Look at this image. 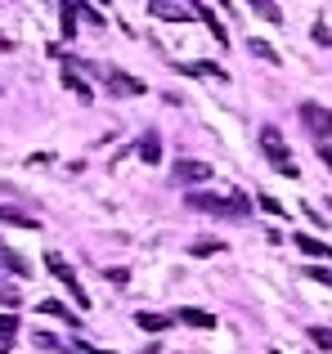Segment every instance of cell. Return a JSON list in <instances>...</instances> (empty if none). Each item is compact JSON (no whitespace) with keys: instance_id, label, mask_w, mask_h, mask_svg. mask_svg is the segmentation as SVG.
I'll use <instances>...</instances> for the list:
<instances>
[{"instance_id":"cell-1","label":"cell","mask_w":332,"mask_h":354,"mask_svg":"<svg viewBox=\"0 0 332 354\" xmlns=\"http://www.w3.org/2000/svg\"><path fill=\"white\" fill-rule=\"evenodd\" d=\"M184 207L202 211V216H225V220H247L252 216V207H247L243 193H229V198H220V193H189Z\"/></svg>"},{"instance_id":"cell-2","label":"cell","mask_w":332,"mask_h":354,"mask_svg":"<svg viewBox=\"0 0 332 354\" xmlns=\"http://www.w3.org/2000/svg\"><path fill=\"white\" fill-rule=\"evenodd\" d=\"M261 148H265V157L274 162V171L279 175H288V180H297V162H292V153H288V144H283V135H279V126H265L261 130Z\"/></svg>"},{"instance_id":"cell-3","label":"cell","mask_w":332,"mask_h":354,"mask_svg":"<svg viewBox=\"0 0 332 354\" xmlns=\"http://www.w3.org/2000/svg\"><path fill=\"white\" fill-rule=\"evenodd\" d=\"M45 269H50V274H54V278H59V283H63V287H68V292H72V301H77V305H81V310H90V296H86V287H81V278H77V269H72V265H68V260H63V256H59V251H45Z\"/></svg>"},{"instance_id":"cell-4","label":"cell","mask_w":332,"mask_h":354,"mask_svg":"<svg viewBox=\"0 0 332 354\" xmlns=\"http://www.w3.org/2000/svg\"><path fill=\"white\" fill-rule=\"evenodd\" d=\"M301 113V126L310 130V135L324 144V135H332V108H324V104H315V99H306V104L297 108Z\"/></svg>"},{"instance_id":"cell-5","label":"cell","mask_w":332,"mask_h":354,"mask_svg":"<svg viewBox=\"0 0 332 354\" xmlns=\"http://www.w3.org/2000/svg\"><path fill=\"white\" fill-rule=\"evenodd\" d=\"M171 180L175 184H207L211 180V166L207 162H193V157H180L175 171H171Z\"/></svg>"},{"instance_id":"cell-6","label":"cell","mask_w":332,"mask_h":354,"mask_svg":"<svg viewBox=\"0 0 332 354\" xmlns=\"http://www.w3.org/2000/svg\"><path fill=\"white\" fill-rule=\"evenodd\" d=\"M104 81H108V90H113V95H144V81L140 77H126L122 68H104Z\"/></svg>"},{"instance_id":"cell-7","label":"cell","mask_w":332,"mask_h":354,"mask_svg":"<svg viewBox=\"0 0 332 354\" xmlns=\"http://www.w3.org/2000/svg\"><path fill=\"white\" fill-rule=\"evenodd\" d=\"M59 63H63V72H59V77H63V86H68V90H72V95H77V99H81V104H90V99H95V90H90V86H86V81H81V77H77V68H72V59H59Z\"/></svg>"},{"instance_id":"cell-8","label":"cell","mask_w":332,"mask_h":354,"mask_svg":"<svg viewBox=\"0 0 332 354\" xmlns=\"http://www.w3.org/2000/svg\"><path fill=\"white\" fill-rule=\"evenodd\" d=\"M149 14L158 18H171V23H184V18H193V5H175V0H153Z\"/></svg>"},{"instance_id":"cell-9","label":"cell","mask_w":332,"mask_h":354,"mask_svg":"<svg viewBox=\"0 0 332 354\" xmlns=\"http://www.w3.org/2000/svg\"><path fill=\"white\" fill-rule=\"evenodd\" d=\"M0 269H5V274H14V278H27V274H32V265H27L14 247H5V242H0Z\"/></svg>"},{"instance_id":"cell-10","label":"cell","mask_w":332,"mask_h":354,"mask_svg":"<svg viewBox=\"0 0 332 354\" xmlns=\"http://www.w3.org/2000/svg\"><path fill=\"white\" fill-rule=\"evenodd\" d=\"M193 14H198V18H202V23H207V27H211V36H216V41H220V45H229V32H225V27H220V18H216V9H211V5H207V0H198V5H193Z\"/></svg>"},{"instance_id":"cell-11","label":"cell","mask_w":332,"mask_h":354,"mask_svg":"<svg viewBox=\"0 0 332 354\" xmlns=\"http://www.w3.org/2000/svg\"><path fill=\"white\" fill-rule=\"evenodd\" d=\"M0 225H14V229H41V220L32 211H18V207H0Z\"/></svg>"},{"instance_id":"cell-12","label":"cell","mask_w":332,"mask_h":354,"mask_svg":"<svg viewBox=\"0 0 332 354\" xmlns=\"http://www.w3.org/2000/svg\"><path fill=\"white\" fill-rule=\"evenodd\" d=\"M171 319L175 323H189V328H216V314H207V310H175Z\"/></svg>"},{"instance_id":"cell-13","label":"cell","mask_w":332,"mask_h":354,"mask_svg":"<svg viewBox=\"0 0 332 354\" xmlns=\"http://www.w3.org/2000/svg\"><path fill=\"white\" fill-rule=\"evenodd\" d=\"M292 242H297V247H301V251H306V256H319V260H332V251H328V242H319L315 234H297V238H292Z\"/></svg>"},{"instance_id":"cell-14","label":"cell","mask_w":332,"mask_h":354,"mask_svg":"<svg viewBox=\"0 0 332 354\" xmlns=\"http://www.w3.org/2000/svg\"><path fill=\"white\" fill-rule=\"evenodd\" d=\"M135 153H140V157H144L149 166H158V162H162V139H158V135L149 130V135L140 139V148H135Z\"/></svg>"},{"instance_id":"cell-15","label":"cell","mask_w":332,"mask_h":354,"mask_svg":"<svg viewBox=\"0 0 332 354\" xmlns=\"http://www.w3.org/2000/svg\"><path fill=\"white\" fill-rule=\"evenodd\" d=\"M41 314H54V319H63V323H72V328H81V314H72L63 301H41Z\"/></svg>"},{"instance_id":"cell-16","label":"cell","mask_w":332,"mask_h":354,"mask_svg":"<svg viewBox=\"0 0 332 354\" xmlns=\"http://www.w3.org/2000/svg\"><path fill=\"white\" fill-rule=\"evenodd\" d=\"M180 72H189V77H216L225 81V68H216V63H175Z\"/></svg>"},{"instance_id":"cell-17","label":"cell","mask_w":332,"mask_h":354,"mask_svg":"<svg viewBox=\"0 0 332 354\" xmlns=\"http://www.w3.org/2000/svg\"><path fill=\"white\" fill-rule=\"evenodd\" d=\"M135 323H140L144 332H166L175 319H171V314H135Z\"/></svg>"},{"instance_id":"cell-18","label":"cell","mask_w":332,"mask_h":354,"mask_svg":"<svg viewBox=\"0 0 332 354\" xmlns=\"http://www.w3.org/2000/svg\"><path fill=\"white\" fill-rule=\"evenodd\" d=\"M18 337V314H0V346L9 350V341Z\"/></svg>"},{"instance_id":"cell-19","label":"cell","mask_w":332,"mask_h":354,"mask_svg":"<svg viewBox=\"0 0 332 354\" xmlns=\"http://www.w3.org/2000/svg\"><path fill=\"white\" fill-rule=\"evenodd\" d=\"M247 50H252L256 59H265V63H279V50H274L270 41H256V36H252V41H247Z\"/></svg>"},{"instance_id":"cell-20","label":"cell","mask_w":332,"mask_h":354,"mask_svg":"<svg viewBox=\"0 0 332 354\" xmlns=\"http://www.w3.org/2000/svg\"><path fill=\"white\" fill-rule=\"evenodd\" d=\"M59 14H63V36H77V5H72V0H68V5H59Z\"/></svg>"},{"instance_id":"cell-21","label":"cell","mask_w":332,"mask_h":354,"mask_svg":"<svg viewBox=\"0 0 332 354\" xmlns=\"http://www.w3.org/2000/svg\"><path fill=\"white\" fill-rule=\"evenodd\" d=\"M189 251H193V256H216V251H225V242H216V238H198Z\"/></svg>"},{"instance_id":"cell-22","label":"cell","mask_w":332,"mask_h":354,"mask_svg":"<svg viewBox=\"0 0 332 354\" xmlns=\"http://www.w3.org/2000/svg\"><path fill=\"white\" fill-rule=\"evenodd\" d=\"M18 301H23V292H18L14 283H0V305H9V310H14Z\"/></svg>"},{"instance_id":"cell-23","label":"cell","mask_w":332,"mask_h":354,"mask_svg":"<svg viewBox=\"0 0 332 354\" xmlns=\"http://www.w3.org/2000/svg\"><path fill=\"white\" fill-rule=\"evenodd\" d=\"M310 341H315L319 350H328V354H332V328H310Z\"/></svg>"},{"instance_id":"cell-24","label":"cell","mask_w":332,"mask_h":354,"mask_svg":"<svg viewBox=\"0 0 332 354\" xmlns=\"http://www.w3.org/2000/svg\"><path fill=\"white\" fill-rule=\"evenodd\" d=\"M256 14H261V18H270V23H283V9L274 5V0H261V5H256Z\"/></svg>"},{"instance_id":"cell-25","label":"cell","mask_w":332,"mask_h":354,"mask_svg":"<svg viewBox=\"0 0 332 354\" xmlns=\"http://www.w3.org/2000/svg\"><path fill=\"white\" fill-rule=\"evenodd\" d=\"M306 278H315V283H328V287H332V269H319V265H310V269H306Z\"/></svg>"},{"instance_id":"cell-26","label":"cell","mask_w":332,"mask_h":354,"mask_svg":"<svg viewBox=\"0 0 332 354\" xmlns=\"http://www.w3.org/2000/svg\"><path fill=\"white\" fill-rule=\"evenodd\" d=\"M77 14H86V18H90V23H95V27H104V14H99L95 5H77Z\"/></svg>"},{"instance_id":"cell-27","label":"cell","mask_w":332,"mask_h":354,"mask_svg":"<svg viewBox=\"0 0 332 354\" xmlns=\"http://www.w3.org/2000/svg\"><path fill=\"white\" fill-rule=\"evenodd\" d=\"M261 207L270 211V216H283V211H288V207H283V202H274V198H261Z\"/></svg>"},{"instance_id":"cell-28","label":"cell","mask_w":332,"mask_h":354,"mask_svg":"<svg viewBox=\"0 0 332 354\" xmlns=\"http://www.w3.org/2000/svg\"><path fill=\"white\" fill-rule=\"evenodd\" d=\"M108 283L122 287V283H131V274H126V269H108Z\"/></svg>"},{"instance_id":"cell-29","label":"cell","mask_w":332,"mask_h":354,"mask_svg":"<svg viewBox=\"0 0 332 354\" xmlns=\"http://www.w3.org/2000/svg\"><path fill=\"white\" fill-rule=\"evenodd\" d=\"M315 41H319V45H332V32H328L324 23H315Z\"/></svg>"},{"instance_id":"cell-30","label":"cell","mask_w":332,"mask_h":354,"mask_svg":"<svg viewBox=\"0 0 332 354\" xmlns=\"http://www.w3.org/2000/svg\"><path fill=\"white\" fill-rule=\"evenodd\" d=\"M319 162H324L328 171H332V148H328V144H319Z\"/></svg>"},{"instance_id":"cell-31","label":"cell","mask_w":332,"mask_h":354,"mask_svg":"<svg viewBox=\"0 0 332 354\" xmlns=\"http://www.w3.org/2000/svg\"><path fill=\"white\" fill-rule=\"evenodd\" d=\"M9 50H14V41H9V36L0 32V54H9Z\"/></svg>"},{"instance_id":"cell-32","label":"cell","mask_w":332,"mask_h":354,"mask_svg":"<svg viewBox=\"0 0 332 354\" xmlns=\"http://www.w3.org/2000/svg\"><path fill=\"white\" fill-rule=\"evenodd\" d=\"M0 193H5V198H9V193H14V184H5V180H0Z\"/></svg>"},{"instance_id":"cell-33","label":"cell","mask_w":332,"mask_h":354,"mask_svg":"<svg viewBox=\"0 0 332 354\" xmlns=\"http://www.w3.org/2000/svg\"><path fill=\"white\" fill-rule=\"evenodd\" d=\"M0 354H9V350H5V346H0Z\"/></svg>"}]
</instances>
